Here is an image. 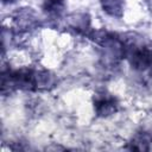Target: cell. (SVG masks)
<instances>
[{"instance_id":"cell-6","label":"cell","mask_w":152,"mask_h":152,"mask_svg":"<svg viewBox=\"0 0 152 152\" xmlns=\"http://www.w3.org/2000/svg\"><path fill=\"white\" fill-rule=\"evenodd\" d=\"M65 8V1L64 0H45L43 4L44 12L53 18L59 17Z\"/></svg>"},{"instance_id":"cell-5","label":"cell","mask_w":152,"mask_h":152,"mask_svg":"<svg viewBox=\"0 0 152 152\" xmlns=\"http://www.w3.org/2000/svg\"><path fill=\"white\" fill-rule=\"evenodd\" d=\"M152 142V135L147 132H139L137 133L132 141H131V148L138 150V151H146L150 148V144Z\"/></svg>"},{"instance_id":"cell-1","label":"cell","mask_w":152,"mask_h":152,"mask_svg":"<svg viewBox=\"0 0 152 152\" xmlns=\"http://www.w3.org/2000/svg\"><path fill=\"white\" fill-rule=\"evenodd\" d=\"M94 108L99 116L107 118L118 110L119 103L113 95L106 91H101L94 96Z\"/></svg>"},{"instance_id":"cell-4","label":"cell","mask_w":152,"mask_h":152,"mask_svg":"<svg viewBox=\"0 0 152 152\" xmlns=\"http://www.w3.org/2000/svg\"><path fill=\"white\" fill-rule=\"evenodd\" d=\"M124 0H101L102 10L112 18H121L124 14Z\"/></svg>"},{"instance_id":"cell-3","label":"cell","mask_w":152,"mask_h":152,"mask_svg":"<svg viewBox=\"0 0 152 152\" xmlns=\"http://www.w3.org/2000/svg\"><path fill=\"white\" fill-rule=\"evenodd\" d=\"M68 24L78 33H87L90 26V18L87 13H75L68 18Z\"/></svg>"},{"instance_id":"cell-7","label":"cell","mask_w":152,"mask_h":152,"mask_svg":"<svg viewBox=\"0 0 152 152\" xmlns=\"http://www.w3.org/2000/svg\"><path fill=\"white\" fill-rule=\"evenodd\" d=\"M146 4H147L148 10H150V11H151V13H152V0H146Z\"/></svg>"},{"instance_id":"cell-2","label":"cell","mask_w":152,"mask_h":152,"mask_svg":"<svg viewBox=\"0 0 152 152\" xmlns=\"http://www.w3.org/2000/svg\"><path fill=\"white\" fill-rule=\"evenodd\" d=\"M13 23L17 30L19 31H30L34 28L38 24V18L31 8H21L13 17Z\"/></svg>"}]
</instances>
